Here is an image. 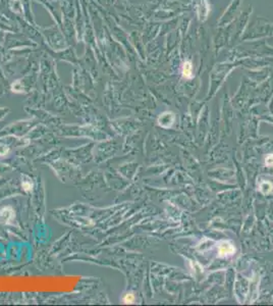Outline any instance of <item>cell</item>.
<instances>
[{
	"label": "cell",
	"instance_id": "277c9868",
	"mask_svg": "<svg viewBox=\"0 0 273 306\" xmlns=\"http://www.w3.org/2000/svg\"><path fill=\"white\" fill-rule=\"evenodd\" d=\"M192 70H193L192 63L190 62V61H186V62L184 63V66H182V76H184L186 79H192V78H193Z\"/></svg>",
	"mask_w": 273,
	"mask_h": 306
},
{
	"label": "cell",
	"instance_id": "6da1fadb",
	"mask_svg": "<svg viewBox=\"0 0 273 306\" xmlns=\"http://www.w3.org/2000/svg\"><path fill=\"white\" fill-rule=\"evenodd\" d=\"M236 252V248L229 242H221L218 247V256L219 257H227Z\"/></svg>",
	"mask_w": 273,
	"mask_h": 306
},
{
	"label": "cell",
	"instance_id": "52a82bcc",
	"mask_svg": "<svg viewBox=\"0 0 273 306\" xmlns=\"http://www.w3.org/2000/svg\"><path fill=\"white\" fill-rule=\"evenodd\" d=\"M32 187H33V185L30 181H23V188L25 191H31V190H32Z\"/></svg>",
	"mask_w": 273,
	"mask_h": 306
},
{
	"label": "cell",
	"instance_id": "3957f363",
	"mask_svg": "<svg viewBox=\"0 0 273 306\" xmlns=\"http://www.w3.org/2000/svg\"><path fill=\"white\" fill-rule=\"evenodd\" d=\"M173 122H174V114H173L172 112L162 113V114L159 117V120H158L159 125H161V127L163 128H166V129L171 127Z\"/></svg>",
	"mask_w": 273,
	"mask_h": 306
},
{
	"label": "cell",
	"instance_id": "ba28073f",
	"mask_svg": "<svg viewBox=\"0 0 273 306\" xmlns=\"http://www.w3.org/2000/svg\"><path fill=\"white\" fill-rule=\"evenodd\" d=\"M265 164L267 167H271L273 165V154H269L267 155V157L265 158Z\"/></svg>",
	"mask_w": 273,
	"mask_h": 306
},
{
	"label": "cell",
	"instance_id": "8992f818",
	"mask_svg": "<svg viewBox=\"0 0 273 306\" xmlns=\"http://www.w3.org/2000/svg\"><path fill=\"white\" fill-rule=\"evenodd\" d=\"M122 301L125 303V304H132V303H134V301H135L134 293H132V292H129V293H127L124 296H123Z\"/></svg>",
	"mask_w": 273,
	"mask_h": 306
},
{
	"label": "cell",
	"instance_id": "7a4b0ae2",
	"mask_svg": "<svg viewBox=\"0 0 273 306\" xmlns=\"http://www.w3.org/2000/svg\"><path fill=\"white\" fill-rule=\"evenodd\" d=\"M15 216V211L10 207H4L0 210V222L3 224H12Z\"/></svg>",
	"mask_w": 273,
	"mask_h": 306
},
{
	"label": "cell",
	"instance_id": "5b68a950",
	"mask_svg": "<svg viewBox=\"0 0 273 306\" xmlns=\"http://www.w3.org/2000/svg\"><path fill=\"white\" fill-rule=\"evenodd\" d=\"M272 188H273V186H272V184L270 182H263L262 184H261V186H260L261 192H263L264 194L269 193V192L272 190Z\"/></svg>",
	"mask_w": 273,
	"mask_h": 306
},
{
	"label": "cell",
	"instance_id": "9c48e42d",
	"mask_svg": "<svg viewBox=\"0 0 273 306\" xmlns=\"http://www.w3.org/2000/svg\"><path fill=\"white\" fill-rule=\"evenodd\" d=\"M7 148L4 145H0V155H4V154L7 153Z\"/></svg>",
	"mask_w": 273,
	"mask_h": 306
}]
</instances>
